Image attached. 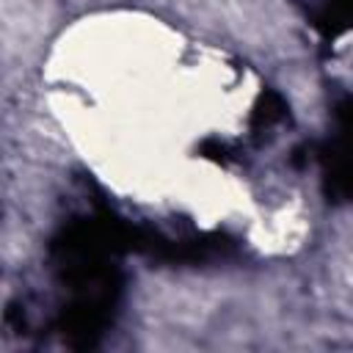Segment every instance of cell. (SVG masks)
<instances>
[{
  "instance_id": "cell-1",
  "label": "cell",
  "mask_w": 353,
  "mask_h": 353,
  "mask_svg": "<svg viewBox=\"0 0 353 353\" xmlns=\"http://www.w3.org/2000/svg\"><path fill=\"white\" fill-rule=\"evenodd\" d=\"M323 165V190L328 201H350L353 199V152L336 138L320 146L317 152Z\"/></svg>"
},
{
  "instance_id": "cell-2",
  "label": "cell",
  "mask_w": 353,
  "mask_h": 353,
  "mask_svg": "<svg viewBox=\"0 0 353 353\" xmlns=\"http://www.w3.org/2000/svg\"><path fill=\"white\" fill-rule=\"evenodd\" d=\"M309 19L325 33L336 36L347 28H353V0H298Z\"/></svg>"
},
{
  "instance_id": "cell-3",
  "label": "cell",
  "mask_w": 353,
  "mask_h": 353,
  "mask_svg": "<svg viewBox=\"0 0 353 353\" xmlns=\"http://www.w3.org/2000/svg\"><path fill=\"white\" fill-rule=\"evenodd\" d=\"M287 110L290 108L279 91H262L259 99L254 102V110H251V130L262 132V130L276 127L279 121L287 119Z\"/></svg>"
},
{
  "instance_id": "cell-4",
  "label": "cell",
  "mask_w": 353,
  "mask_h": 353,
  "mask_svg": "<svg viewBox=\"0 0 353 353\" xmlns=\"http://www.w3.org/2000/svg\"><path fill=\"white\" fill-rule=\"evenodd\" d=\"M334 116H336V141L345 143L350 152H353V97H345L336 102L334 108Z\"/></svg>"
},
{
  "instance_id": "cell-5",
  "label": "cell",
  "mask_w": 353,
  "mask_h": 353,
  "mask_svg": "<svg viewBox=\"0 0 353 353\" xmlns=\"http://www.w3.org/2000/svg\"><path fill=\"white\" fill-rule=\"evenodd\" d=\"M199 154H204V157H210V160H215V163H226V160H229V149H226L221 141H215V138L204 141V143L199 146Z\"/></svg>"
}]
</instances>
